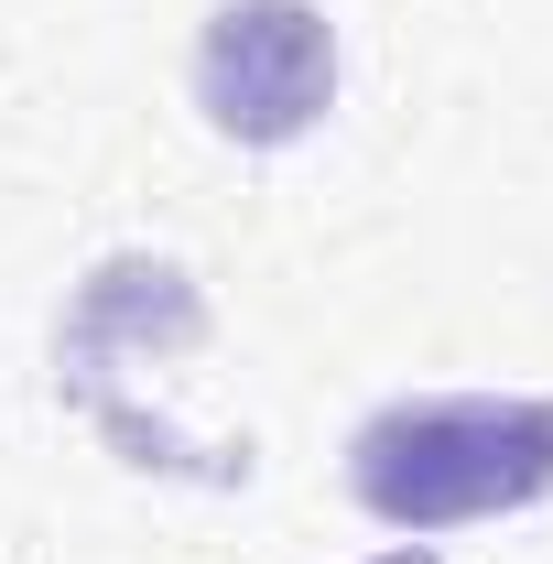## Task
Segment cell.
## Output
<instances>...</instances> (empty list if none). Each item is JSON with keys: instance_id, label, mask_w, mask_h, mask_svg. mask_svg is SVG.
Segmentation results:
<instances>
[{"instance_id": "6da1fadb", "label": "cell", "mask_w": 553, "mask_h": 564, "mask_svg": "<svg viewBox=\"0 0 553 564\" xmlns=\"http://www.w3.org/2000/svg\"><path fill=\"white\" fill-rule=\"evenodd\" d=\"M347 478L402 532L521 510L553 489V402H391L380 423H358Z\"/></svg>"}, {"instance_id": "3957f363", "label": "cell", "mask_w": 553, "mask_h": 564, "mask_svg": "<svg viewBox=\"0 0 553 564\" xmlns=\"http://www.w3.org/2000/svg\"><path fill=\"white\" fill-rule=\"evenodd\" d=\"M380 564H434V554H380Z\"/></svg>"}, {"instance_id": "7a4b0ae2", "label": "cell", "mask_w": 553, "mask_h": 564, "mask_svg": "<svg viewBox=\"0 0 553 564\" xmlns=\"http://www.w3.org/2000/svg\"><path fill=\"white\" fill-rule=\"evenodd\" d=\"M326 87H337V44L304 0H228L196 55V98L239 141H293L326 109Z\"/></svg>"}]
</instances>
